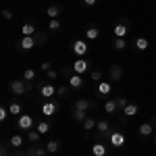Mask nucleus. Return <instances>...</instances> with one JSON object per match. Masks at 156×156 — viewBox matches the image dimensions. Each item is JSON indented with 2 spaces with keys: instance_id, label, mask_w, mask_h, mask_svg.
I'll use <instances>...</instances> for the list:
<instances>
[{
  "instance_id": "3",
  "label": "nucleus",
  "mask_w": 156,
  "mask_h": 156,
  "mask_svg": "<svg viewBox=\"0 0 156 156\" xmlns=\"http://www.w3.org/2000/svg\"><path fill=\"white\" fill-rule=\"evenodd\" d=\"M129 31H131V21H129L127 17L119 19V21L115 23V27H112L115 37H127V34H129Z\"/></svg>"
},
{
  "instance_id": "26",
  "label": "nucleus",
  "mask_w": 156,
  "mask_h": 156,
  "mask_svg": "<svg viewBox=\"0 0 156 156\" xmlns=\"http://www.w3.org/2000/svg\"><path fill=\"white\" fill-rule=\"evenodd\" d=\"M25 133H27V142H29V144H40L42 133L37 131V129H29V131H25Z\"/></svg>"
},
{
  "instance_id": "43",
  "label": "nucleus",
  "mask_w": 156,
  "mask_h": 156,
  "mask_svg": "<svg viewBox=\"0 0 156 156\" xmlns=\"http://www.w3.org/2000/svg\"><path fill=\"white\" fill-rule=\"evenodd\" d=\"M98 0H83V6H96Z\"/></svg>"
},
{
  "instance_id": "8",
  "label": "nucleus",
  "mask_w": 156,
  "mask_h": 156,
  "mask_svg": "<svg viewBox=\"0 0 156 156\" xmlns=\"http://www.w3.org/2000/svg\"><path fill=\"white\" fill-rule=\"evenodd\" d=\"M90 67H92V62H90L87 58H83V56H81V58H77V60L71 65L73 73H77V75H83V73H87V71H90Z\"/></svg>"
},
{
  "instance_id": "21",
  "label": "nucleus",
  "mask_w": 156,
  "mask_h": 156,
  "mask_svg": "<svg viewBox=\"0 0 156 156\" xmlns=\"http://www.w3.org/2000/svg\"><path fill=\"white\" fill-rule=\"evenodd\" d=\"M123 112V117H127V119H131V117H135L137 112H140V104H135V102H129L127 106L121 110Z\"/></svg>"
},
{
  "instance_id": "42",
  "label": "nucleus",
  "mask_w": 156,
  "mask_h": 156,
  "mask_svg": "<svg viewBox=\"0 0 156 156\" xmlns=\"http://www.w3.org/2000/svg\"><path fill=\"white\" fill-rule=\"evenodd\" d=\"M9 148H11L9 142H6V144H2V152H0V156H9Z\"/></svg>"
},
{
  "instance_id": "44",
  "label": "nucleus",
  "mask_w": 156,
  "mask_h": 156,
  "mask_svg": "<svg viewBox=\"0 0 156 156\" xmlns=\"http://www.w3.org/2000/svg\"><path fill=\"white\" fill-rule=\"evenodd\" d=\"M150 123H152V125H154V127H156V115H154V117H152V119H150Z\"/></svg>"
},
{
  "instance_id": "15",
  "label": "nucleus",
  "mask_w": 156,
  "mask_h": 156,
  "mask_svg": "<svg viewBox=\"0 0 156 156\" xmlns=\"http://www.w3.org/2000/svg\"><path fill=\"white\" fill-rule=\"evenodd\" d=\"M110 129H112V127H110V123H108L106 119H102V121H98V123H96V131H98L100 142H102V137H106V135H108Z\"/></svg>"
},
{
  "instance_id": "4",
  "label": "nucleus",
  "mask_w": 156,
  "mask_h": 156,
  "mask_svg": "<svg viewBox=\"0 0 156 156\" xmlns=\"http://www.w3.org/2000/svg\"><path fill=\"white\" fill-rule=\"evenodd\" d=\"M12 46L19 50V52H25V50H34L37 46V42H36L34 36H21V40H15Z\"/></svg>"
},
{
  "instance_id": "39",
  "label": "nucleus",
  "mask_w": 156,
  "mask_h": 156,
  "mask_svg": "<svg viewBox=\"0 0 156 156\" xmlns=\"http://www.w3.org/2000/svg\"><path fill=\"white\" fill-rule=\"evenodd\" d=\"M12 17H15V15L11 12V9H2V19H6V21H12Z\"/></svg>"
},
{
  "instance_id": "41",
  "label": "nucleus",
  "mask_w": 156,
  "mask_h": 156,
  "mask_svg": "<svg viewBox=\"0 0 156 156\" xmlns=\"http://www.w3.org/2000/svg\"><path fill=\"white\" fill-rule=\"evenodd\" d=\"M46 77H48V79H56V77H58V71H56V69H50V71H46Z\"/></svg>"
},
{
  "instance_id": "5",
  "label": "nucleus",
  "mask_w": 156,
  "mask_h": 156,
  "mask_svg": "<svg viewBox=\"0 0 156 156\" xmlns=\"http://www.w3.org/2000/svg\"><path fill=\"white\" fill-rule=\"evenodd\" d=\"M17 129L21 131H29V129H36V121L29 112H23L21 117H17Z\"/></svg>"
},
{
  "instance_id": "18",
  "label": "nucleus",
  "mask_w": 156,
  "mask_h": 156,
  "mask_svg": "<svg viewBox=\"0 0 156 156\" xmlns=\"http://www.w3.org/2000/svg\"><path fill=\"white\" fill-rule=\"evenodd\" d=\"M62 12H65L62 4H50L48 9H46V17H50V19H58Z\"/></svg>"
},
{
  "instance_id": "7",
  "label": "nucleus",
  "mask_w": 156,
  "mask_h": 156,
  "mask_svg": "<svg viewBox=\"0 0 156 156\" xmlns=\"http://www.w3.org/2000/svg\"><path fill=\"white\" fill-rule=\"evenodd\" d=\"M112 92V81L110 79H102L100 83H96V98H106Z\"/></svg>"
},
{
  "instance_id": "28",
  "label": "nucleus",
  "mask_w": 156,
  "mask_h": 156,
  "mask_svg": "<svg viewBox=\"0 0 156 156\" xmlns=\"http://www.w3.org/2000/svg\"><path fill=\"white\" fill-rule=\"evenodd\" d=\"M112 48L117 50V52H123V50L127 48V37H115V42H112Z\"/></svg>"
},
{
  "instance_id": "22",
  "label": "nucleus",
  "mask_w": 156,
  "mask_h": 156,
  "mask_svg": "<svg viewBox=\"0 0 156 156\" xmlns=\"http://www.w3.org/2000/svg\"><path fill=\"white\" fill-rule=\"evenodd\" d=\"M92 156H108V150L106 146H104V142H94V146H92Z\"/></svg>"
},
{
  "instance_id": "14",
  "label": "nucleus",
  "mask_w": 156,
  "mask_h": 156,
  "mask_svg": "<svg viewBox=\"0 0 156 156\" xmlns=\"http://www.w3.org/2000/svg\"><path fill=\"white\" fill-rule=\"evenodd\" d=\"M73 108H79V110H85V112L87 110H96V102L94 100H87V98H79Z\"/></svg>"
},
{
  "instance_id": "6",
  "label": "nucleus",
  "mask_w": 156,
  "mask_h": 156,
  "mask_svg": "<svg viewBox=\"0 0 156 156\" xmlns=\"http://www.w3.org/2000/svg\"><path fill=\"white\" fill-rule=\"evenodd\" d=\"M37 90H40V98L42 100H54L56 98V87L52 83H40Z\"/></svg>"
},
{
  "instance_id": "9",
  "label": "nucleus",
  "mask_w": 156,
  "mask_h": 156,
  "mask_svg": "<svg viewBox=\"0 0 156 156\" xmlns=\"http://www.w3.org/2000/svg\"><path fill=\"white\" fill-rule=\"evenodd\" d=\"M58 112V102L56 100H44L42 102V115L44 117H54Z\"/></svg>"
},
{
  "instance_id": "16",
  "label": "nucleus",
  "mask_w": 156,
  "mask_h": 156,
  "mask_svg": "<svg viewBox=\"0 0 156 156\" xmlns=\"http://www.w3.org/2000/svg\"><path fill=\"white\" fill-rule=\"evenodd\" d=\"M154 129H156V127L150 123V121H148V123H142V125H140V129H137V135H140L142 140H146V137H150V135L154 133Z\"/></svg>"
},
{
  "instance_id": "2",
  "label": "nucleus",
  "mask_w": 156,
  "mask_h": 156,
  "mask_svg": "<svg viewBox=\"0 0 156 156\" xmlns=\"http://www.w3.org/2000/svg\"><path fill=\"white\" fill-rule=\"evenodd\" d=\"M106 140H108V144L112 146V148H123L125 146V142H127V135H125V131L123 129H110L106 135Z\"/></svg>"
},
{
  "instance_id": "12",
  "label": "nucleus",
  "mask_w": 156,
  "mask_h": 156,
  "mask_svg": "<svg viewBox=\"0 0 156 156\" xmlns=\"http://www.w3.org/2000/svg\"><path fill=\"white\" fill-rule=\"evenodd\" d=\"M106 73H108V79H110V81H121V79H123V67L117 65V62L108 65Z\"/></svg>"
},
{
  "instance_id": "38",
  "label": "nucleus",
  "mask_w": 156,
  "mask_h": 156,
  "mask_svg": "<svg viewBox=\"0 0 156 156\" xmlns=\"http://www.w3.org/2000/svg\"><path fill=\"white\" fill-rule=\"evenodd\" d=\"M117 104H119V108H121V110H123V108L127 106L129 102H127V98H125V96H117Z\"/></svg>"
},
{
  "instance_id": "13",
  "label": "nucleus",
  "mask_w": 156,
  "mask_h": 156,
  "mask_svg": "<svg viewBox=\"0 0 156 156\" xmlns=\"http://www.w3.org/2000/svg\"><path fill=\"white\" fill-rule=\"evenodd\" d=\"M25 140H27V137H23L21 133H12L11 137H9V144H11V148H12V150H23Z\"/></svg>"
},
{
  "instance_id": "34",
  "label": "nucleus",
  "mask_w": 156,
  "mask_h": 156,
  "mask_svg": "<svg viewBox=\"0 0 156 156\" xmlns=\"http://www.w3.org/2000/svg\"><path fill=\"white\" fill-rule=\"evenodd\" d=\"M36 42H37V46H42V44H44V42H46V40H48V34H46V31H36Z\"/></svg>"
},
{
  "instance_id": "40",
  "label": "nucleus",
  "mask_w": 156,
  "mask_h": 156,
  "mask_svg": "<svg viewBox=\"0 0 156 156\" xmlns=\"http://www.w3.org/2000/svg\"><path fill=\"white\" fill-rule=\"evenodd\" d=\"M40 69H42L44 73H46V71H50V69H52V62H50V60H44V62L40 65Z\"/></svg>"
},
{
  "instance_id": "20",
  "label": "nucleus",
  "mask_w": 156,
  "mask_h": 156,
  "mask_svg": "<svg viewBox=\"0 0 156 156\" xmlns=\"http://www.w3.org/2000/svg\"><path fill=\"white\" fill-rule=\"evenodd\" d=\"M9 112H11L12 117H21L23 115V104L19 100H11L9 102Z\"/></svg>"
},
{
  "instance_id": "30",
  "label": "nucleus",
  "mask_w": 156,
  "mask_h": 156,
  "mask_svg": "<svg viewBox=\"0 0 156 156\" xmlns=\"http://www.w3.org/2000/svg\"><path fill=\"white\" fill-rule=\"evenodd\" d=\"M71 85H60V87H56V98H69L71 96Z\"/></svg>"
},
{
  "instance_id": "31",
  "label": "nucleus",
  "mask_w": 156,
  "mask_h": 156,
  "mask_svg": "<svg viewBox=\"0 0 156 156\" xmlns=\"http://www.w3.org/2000/svg\"><path fill=\"white\" fill-rule=\"evenodd\" d=\"M36 25L34 23H25L23 27H21V36H36Z\"/></svg>"
},
{
  "instance_id": "35",
  "label": "nucleus",
  "mask_w": 156,
  "mask_h": 156,
  "mask_svg": "<svg viewBox=\"0 0 156 156\" xmlns=\"http://www.w3.org/2000/svg\"><path fill=\"white\" fill-rule=\"evenodd\" d=\"M23 79L34 81V79H36V71H34V69H25V71H23Z\"/></svg>"
},
{
  "instance_id": "17",
  "label": "nucleus",
  "mask_w": 156,
  "mask_h": 156,
  "mask_svg": "<svg viewBox=\"0 0 156 156\" xmlns=\"http://www.w3.org/2000/svg\"><path fill=\"white\" fill-rule=\"evenodd\" d=\"M83 34H85V37H87L90 42H94V40L100 36V29H98V25H96V23H90V25H85Z\"/></svg>"
},
{
  "instance_id": "10",
  "label": "nucleus",
  "mask_w": 156,
  "mask_h": 156,
  "mask_svg": "<svg viewBox=\"0 0 156 156\" xmlns=\"http://www.w3.org/2000/svg\"><path fill=\"white\" fill-rule=\"evenodd\" d=\"M71 50H73V54H75L77 58H81V56L87 54L90 46H87V42H85V40H75V42H73V46H71Z\"/></svg>"
},
{
  "instance_id": "24",
  "label": "nucleus",
  "mask_w": 156,
  "mask_h": 156,
  "mask_svg": "<svg viewBox=\"0 0 156 156\" xmlns=\"http://www.w3.org/2000/svg\"><path fill=\"white\" fill-rule=\"evenodd\" d=\"M133 46H135V50H137V52H146V50H148V46H150V42H148L146 37H135Z\"/></svg>"
},
{
  "instance_id": "29",
  "label": "nucleus",
  "mask_w": 156,
  "mask_h": 156,
  "mask_svg": "<svg viewBox=\"0 0 156 156\" xmlns=\"http://www.w3.org/2000/svg\"><path fill=\"white\" fill-rule=\"evenodd\" d=\"M96 123H98V121L94 119L92 115H87V119H85L83 123H81V127H83L85 131H92V129H96Z\"/></svg>"
},
{
  "instance_id": "27",
  "label": "nucleus",
  "mask_w": 156,
  "mask_h": 156,
  "mask_svg": "<svg viewBox=\"0 0 156 156\" xmlns=\"http://www.w3.org/2000/svg\"><path fill=\"white\" fill-rule=\"evenodd\" d=\"M46 150H48V154L60 152V142L58 140H48V142H46Z\"/></svg>"
},
{
  "instance_id": "37",
  "label": "nucleus",
  "mask_w": 156,
  "mask_h": 156,
  "mask_svg": "<svg viewBox=\"0 0 156 156\" xmlns=\"http://www.w3.org/2000/svg\"><path fill=\"white\" fill-rule=\"evenodd\" d=\"M9 115H11V112H9V106H2V108H0V123H4V121L9 119Z\"/></svg>"
},
{
  "instance_id": "11",
  "label": "nucleus",
  "mask_w": 156,
  "mask_h": 156,
  "mask_svg": "<svg viewBox=\"0 0 156 156\" xmlns=\"http://www.w3.org/2000/svg\"><path fill=\"white\" fill-rule=\"evenodd\" d=\"M46 152H48V150H46V144H44V146L31 144L29 148H25L21 154H23V156H46Z\"/></svg>"
},
{
  "instance_id": "19",
  "label": "nucleus",
  "mask_w": 156,
  "mask_h": 156,
  "mask_svg": "<svg viewBox=\"0 0 156 156\" xmlns=\"http://www.w3.org/2000/svg\"><path fill=\"white\" fill-rule=\"evenodd\" d=\"M67 81H69V85H71L73 90H81V87H83V75L73 73V75H69V77H67Z\"/></svg>"
},
{
  "instance_id": "32",
  "label": "nucleus",
  "mask_w": 156,
  "mask_h": 156,
  "mask_svg": "<svg viewBox=\"0 0 156 156\" xmlns=\"http://www.w3.org/2000/svg\"><path fill=\"white\" fill-rule=\"evenodd\" d=\"M60 27H62V21H60V19H50L48 29L52 31V34H56V31H60Z\"/></svg>"
},
{
  "instance_id": "36",
  "label": "nucleus",
  "mask_w": 156,
  "mask_h": 156,
  "mask_svg": "<svg viewBox=\"0 0 156 156\" xmlns=\"http://www.w3.org/2000/svg\"><path fill=\"white\" fill-rule=\"evenodd\" d=\"M90 77H92V81H94V83H100V81H102V77H104V73H102V71H92Z\"/></svg>"
},
{
  "instance_id": "33",
  "label": "nucleus",
  "mask_w": 156,
  "mask_h": 156,
  "mask_svg": "<svg viewBox=\"0 0 156 156\" xmlns=\"http://www.w3.org/2000/svg\"><path fill=\"white\" fill-rule=\"evenodd\" d=\"M36 129L42 133V135H46V133L50 131V123L48 121H40V123H36Z\"/></svg>"
},
{
  "instance_id": "25",
  "label": "nucleus",
  "mask_w": 156,
  "mask_h": 156,
  "mask_svg": "<svg viewBox=\"0 0 156 156\" xmlns=\"http://www.w3.org/2000/svg\"><path fill=\"white\" fill-rule=\"evenodd\" d=\"M71 119L75 121V123H83V121L87 119V112H85V110H79V108H73Z\"/></svg>"
},
{
  "instance_id": "45",
  "label": "nucleus",
  "mask_w": 156,
  "mask_h": 156,
  "mask_svg": "<svg viewBox=\"0 0 156 156\" xmlns=\"http://www.w3.org/2000/svg\"><path fill=\"white\" fill-rule=\"evenodd\" d=\"M17 156H23V154H17Z\"/></svg>"
},
{
  "instance_id": "23",
  "label": "nucleus",
  "mask_w": 156,
  "mask_h": 156,
  "mask_svg": "<svg viewBox=\"0 0 156 156\" xmlns=\"http://www.w3.org/2000/svg\"><path fill=\"white\" fill-rule=\"evenodd\" d=\"M121 108H119V104H117V100H106L104 102V112L106 115H117Z\"/></svg>"
},
{
  "instance_id": "1",
  "label": "nucleus",
  "mask_w": 156,
  "mask_h": 156,
  "mask_svg": "<svg viewBox=\"0 0 156 156\" xmlns=\"http://www.w3.org/2000/svg\"><path fill=\"white\" fill-rule=\"evenodd\" d=\"M31 87H34V81H27V79H11L9 85H6V90L11 92L12 96H25L27 92H31Z\"/></svg>"
}]
</instances>
